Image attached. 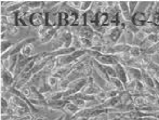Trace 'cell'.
Returning <instances> with one entry per match:
<instances>
[{
	"mask_svg": "<svg viewBox=\"0 0 159 120\" xmlns=\"http://www.w3.org/2000/svg\"><path fill=\"white\" fill-rule=\"evenodd\" d=\"M70 28V32L73 35L80 37V38H89L91 39L93 37V35L95 34V32L93 30L92 27L86 25V26H73Z\"/></svg>",
	"mask_w": 159,
	"mask_h": 120,
	"instance_id": "cell-1",
	"label": "cell"
},
{
	"mask_svg": "<svg viewBox=\"0 0 159 120\" xmlns=\"http://www.w3.org/2000/svg\"><path fill=\"white\" fill-rule=\"evenodd\" d=\"M47 24L46 12L43 11H38V12H33L30 14V26L35 28H39L41 26H44Z\"/></svg>",
	"mask_w": 159,
	"mask_h": 120,
	"instance_id": "cell-2",
	"label": "cell"
},
{
	"mask_svg": "<svg viewBox=\"0 0 159 120\" xmlns=\"http://www.w3.org/2000/svg\"><path fill=\"white\" fill-rule=\"evenodd\" d=\"M131 23L139 28L144 27V26L148 23V20H147L144 11H136L131 16Z\"/></svg>",
	"mask_w": 159,
	"mask_h": 120,
	"instance_id": "cell-3",
	"label": "cell"
},
{
	"mask_svg": "<svg viewBox=\"0 0 159 120\" xmlns=\"http://www.w3.org/2000/svg\"><path fill=\"white\" fill-rule=\"evenodd\" d=\"M14 82H15L14 75H13L11 72H9L8 69L1 67V86L10 89L13 87Z\"/></svg>",
	"mask_w": 159,
	"mask_h": 120,
	"instance_id": "cell-4",
	"label": "cell"
},
{
	"mask_svg": "<svg viewBox=\"0 0 159 120\" xmlns=\"http://www.w3.org/2000/svg\"><path fill=\"white\" fill-rule=\"evenodd\" d=\"M142 75L143 72L142 69L136 67H127V76H128V81H142Z\"/></svg>",
	"mask_w": 159,
	"mask_h": 120,
	"instance_id": "cell-5",
	"label": "cell"
},
{
	"mask_svg": "<svg viewBox=\"0 0 159 120\" xmlns=\"http://www.w3.org/2000/svg\"><path fill=\"white\" fill-rule=\"evenodd\" d=\"M75 63H77V62L75 61V59H74L71 54L55 57V65H57V68L63 67V66H67V65H71V64H75Z\"/></svg>",
	"mask_w": 159,
	"mask_h": 120,
	"instance_id": "cell-6",
	"label": "cell"
},
{
	"mask_svg": "<svg viewBox=\"0 0 159 120\" xmlns=\"http://www.w3.org/2000/svg\"><path fill=\"white\" fill-rule=\"evenodd\" d=\"M114 69H115V73H116V77H117L119 80H121L122 83L126 86L128 83V76H127V68L125 67L124 65H121L120 63L116 64L114 66Z\"/></svg>",
	"mask_w": 159,
	"mask_h": 120,
	"instance_id": "cell-7",
	"label": "cell"
},
{
	"mask_svg": "<svg viewBox=\"0 0 159 120\" xmlns=\"http://www.w3.org/2000/svg\"><path fill=\"white\" fill-rule=\"evenodd\" d=\"M67 102L68 101H66V100H60V101H47V103H48L47 107L51 110H54V112L63 113V108H64V106L66 105Z\"/></svg>",
	"mask_w": 159,
	"mask_h": 120,
	"instance_id": "cell-8",
	"label": "cell"
},
{
	"mask_svg": "<svg viewBox=\"0 0 159 120\" xmlns=\"http://www.w3.org/2000/svg\"><path fill=\"white\" fill-rule=\"evenodd\" d=\"M101 90H102V89H100L98 86H96L94 82H93L92 77H91L89 83L81 90V93H82V94H89V95H94V96H95V95L98 94Z\"/></svg>",
	"mask_w": 159,
	"mask_h": 120,
	"instance_id": "cell-9",
	"label": "cell"
},
{
	"mask_svg": "<svg viewBox=\"0 0 159 120\" xmlns=\"http://www.w3.org/2000/svg\"><path fill=\"white\" fill-rule=\"evenodd\" d=\"M91 78V77H90ZM90 78H80V79H77L75 80V81L70 82V84H69V88L74 89V90L76 91V92H81V90L84 88V87L87 86V84L89 83V81H90Z\"/></svg>",
	"mask_w": 159,
	"mask_h": 120,
	"instance_id": "cell-10",
	"label": "cell"
},
{
	"mask_svg": "<svg viewBox=\"0 0 159 120\" xmlns=\"http://www.w3.org/2000/svg\"><path fill=\"white\" fill-rule=\"evenodd\" d=\"M80 110H81V109H80L79 107H77V106H76L73 102L68 101L66 103V105L64 106V108H63V114L69 115V116L74 117V116H76V115H77Z\"/></svg>",
	"mask_w": 159,
	"mask_h": 120,
	"instance_id": "cell-11",
	"label": "cell"
},
{
	"mask_svg": "<svg viewBox=\"0 0 159 120\" xmlns=\"http://www.w3.org/2000/svg\"><path fill=\"white\" fill-rule=\"evenodd\" d=\"M143 75H142V82L145 84V87L152 90H155V78L152 77L149 74H147L145 70H142Z\"/></svg>",
	"mask_w": 159,
	"mask_h": 120,
	"instance_id": "cell-12",
	"label": "cell"
},
{
	"mask_svg": "<svg viewBox=\"0 0 159 120\" xmlns=\"http://www.w3.org/2000/svg\"><path fill=\"white\" fill-rule=\"evenodd\" d=\"M59 27H69V14L67 11L59 12Z\"/></svg>",
	"mask_w": 159,
	"mask_h": 120,
	"instance_id": "cell-13",
	"label": "cell"
},
{
	"mask_svg": "<svg viewBox=\"0 0 159 120\" xmlns=\"http://www.w3.org/2000/svg\"><path fill=\"white\" fill-rule=\"evenodd\" d=\"M35 50H36V49H35L34 43H28L23 48L21 54L23 55V56H25V57H34V56H36V55L38 54V53H36Z\"/></svg>",
	"mask_w": 159,
	"mask_h": 120,
	"instance_id": "cell-14",
	"label": "cell"
},
{
	"mask_svg": "<svg viewBox=\"0 0 159 120\" xmlns=\"http://www.w3.org/2000/svg\"><path fill=\"white\" fill-rule=\"evenodd\" d=\"M109 83H111V88L116 89V90L119 91V92H124V91H126L125 84L122 83L121 80H119V79L117 78V77H114V78L109 79Z\"/></svg>",
	"mask_w": 159,
	"mask_h": 120,
	"instance_id": "cell-15",
	"label": "cell"
},
{
	"mask_svg": "<svg viewBox=\"0 0 159 120\" xmlns=\"http://www.w3.org/2000/svg\"><path fill=\"white\" fill-rule=\"evenodd\" d=\"M27 6L30 7L32 12H38L43 10L44 1H27Z\"/></svg>",
	"mask_w": 159,
	"mask_h": 120,
	"instance_id": "cell-16",
	"label": "cell"
},
{
	"mask_svg": "<svg viewBox=\"0 0 159 120\" xmlns=\"http://www.w3.org/2000/svg\"><path fill=\"white\" fill-rule=\"evenodd\" d=\"M133 104L138 110L143 107H146V106H151L146 103L144 96H133Z\"/></svg>",
	"mask_w": 159,
	"mask_h": 120,
	"instance_id": "cell-17",
	"label": "cell"
},
{
	"mask_svg": "<svg viewBox=\"0 0 159 120\" xmlns=\"http://www.w3.org/2000/svg\"><path fill=\"white\" fill-rule=\"evenodd\" d=\"M50 28H52V27H50V26H47V25H44V26H41V27H39V28H36V33H37V38L38 40H42L44 38V37L47 36V34L49 33V30H50Z\"/></svg>",
	"mask_w": 159,
	"mask_h": 120,
	"instance_id": "cell-18",
	"label": "cell"
},
{
	"mask_svg": "<svg viewBox=\"0 0 159 120\" xmlns=\"http://www.w3.org/2000/svg\"><path fill=\"white\" fill-rule=\"evenodd\" d=\"M129 55L132 57V59H139V57H141L143 55V51L140 47L132 46L129 51Z\"/></svg>",
	"mask_w": 159,
	"mask_h": 120,
	"instance_id": "cell-19",
	"label": "cell"
},
{
	"mask_svg": "<svg viewBox=\"0 0 159 120\" xmlns=\"http://www.w3.org/2000/svg\"><path fill=\"white\" fill-rule=\"evenodd\" d=\"M120 97V101L121 103L124 104H130V103H133V95L131 93H129L128 91H124L119 94Z\"/></svg>",
	"mask_w": 159,
	"mask_h": 120,
	"instance_id": "cell-20",
	"label": "cell"
},
{
	"mask_svg": "<svg viewBox=\"0 0 159 120\" xmlns=\"http://www.w3.org/2000/svg\"><path fill=\"white\" fill-rule=\"evenodd\" d=\"M143 96H144L146 103L148 104V105H151V106L156 105V104H157V102H158V100H159V97L157 96V95L152 94V93H146V94H144Z\"/></svg>",
	"mask_w": 159,
	"mask_h": 120,
	"instance_id": "cell-21",
	"label": "cell"
},
{
	"mask_svg": "<svg viewBox=\"0 0 159 120\" xmlns=\"http://www.w3.org/2000/svg\"><path fill=\"white\" fill-rule=\"evenodd\" d=\"M7 20H8L9 26H17V22H19V12L11 13V14L6 15ZM19 27V26H17Z\"/></svg>",
	"mask_w": 159,
	"mask_h": 120,
	"instance_id": "cell-22",
	"label": "cell"
},
{
	"mask_svg": "<svg viewBox=\"0 0 159 120\" xmlns=\"http://www.w3.org/2000/svg\"><path fill=\"white\" fill-rule=\"evenodd\" d=\"M60 80L57 77H55L54 75H50V76H48V78H47V83H48V86L50 87L52 90H55L57 87V84H59Z\"/></svg>",
	"mask_w": 159,
	"mask_h": 120,
	"instance_id": "cell-23",
	"label": "cell"
},
{
	"mask_svg": "<svg viewBox=\"0 0 159 120\" xmlns=\"http://www.w3.org/2000/svg\"><path fill=\"white\" fill-rule=\"evenodd\" d=\"M15 42L10 41V40H2L0 46H1V54H4L6 52H8L13 46H14Z\"/></svg>",
	"mask_w": 159,
	"mask_h": 120,
	"instance_id": "cell-24",
	"label": "cell"
},
{
	"mask_svg": "<svg viewBox=\"0 0 159 120\" xmlns=\"http://www.w3.org/2000/svg\"><path fill=\"white\" fill-rule=\"evenodd\" d=\"M69 84H70V81H69V80H67L66 78H65V79H61L55 90H57V91H61V92H64V91H66L67 89L69 88Z\"/></svg>",
	"mask_w": 159,
	"mask_h": 120,
	"instance_id": "cell-25",
	"label": "cell"
},
{
	"mask_svg": "<svg viewBox=\"0 0 159 120\" xmlns=\"http://www.w3.org/2000/svg\"><path fill=\"white\" fill-rule=\"evenodd\" d=\"M124 35L126 37V42L128 46H134V39H135V35L132 32H129V30H125Z\"/></svg>",
	"mask_w": 159,
	"mask_h": 120,
	"instance_id": "cell-26",
	"label": "cell"
},
{
	"mask_svg": "<svg viewBox=\"0 0 159 120\" xmlns=\"http://www.w3.org/2000/svg\"><path fill=\"white\" fill-rule=\"evenodd\" d=\"M80 42H81V49H84V50H91L93 48V43L91 39L80 38Z\"/></svg>",
	"mask_w": 159,
	"mask_h": 120,
	"instance_id": "cell-27",
	"label": "cell"
},
{
	"mask_svg": "<svg viewBox=\"0 0 159 120\" xmlns=\"http://www.w3.org/2000/svg\"><path fill=\"white\" fill-rule=\"evenodd\" d=\"M19 91L21 92V94L23 95L26 100H28L30 97V94H32V86H30V84H26L25 87H23V88H22L21 90H19Z\"/></svg>",
	"mask_w": 159,
	"mask_h": 120,
	"instance_id": "cell-28",
	"label": "cell"
},
{
	"mask_svg": "<svg viewBox=\"0 0 159 120\" xmlns=\"http://www.w3.org/2000/svg\"><path fill=\"white\" fill-rule=\"evenodd\" d=\"M91 41L93 43V47H101L102 46V34L95 33L92 38H91Z\"/></svg>",
	"mask_w": 159,
	"mask_h": 120,
	"instance_id": "cell-29",
	"label": "cell"
},
{
	"mask_svg": "<svg viewBox=\"0 0 159 120\" xmlns=\"http://www.w3.org/2000/svg\"><path fill=\"white\" fill-rule=\"evenodd\" d=\"M125 88H126V91H128L129 93H131L132 95L134 94V92H135V88H136V81H134V80H131V81H128V83L125 86Z\"/></svg>",
	"mask_w": 159,
	"mask_h": 120,
	"instance_id": "cell-30",
	"label": "cell"
},
{
	"mask_svg": "<svg viewBox=\"0 0 159 120\" xmlns=\"http://www.w3.org/2000/svg\"><path fill=\"white\" fill-rule=\"evenodd\" d=\"M87 25V16H86V13H82L80 12V15L78 17L77 22H76L75 26H86Z\"/></svg>",
	"mask_w": 159,
	"mask_h": 120,
	"instance_id": "cell-31",
	"label": "cell"
},
{
	"mask_svg": "<svg viewBox=\"0 0 159 120\" xmlns=\"http://www.w3.org/2000/svg\"><path fill=\"white\" fill-rule=\"evenodd\" d=\"M92 2L93 1H89V0H84L81 4V9H80V12L86 13L89 10H91V7H92Z\"/></svg>",
	"mask_w": 159,
	"mask_h": 120,
	"instance_id": "cell-32",
	"label": "cell"
},
{
	"mask_svg": "<svg viewBox=\"0 0 159 120\" xmlns=\"http://www.w3.org/2000/svg\"><path fill=\"white\" fill-rule=\"evenodd\" d=\"M95 99H96V101H98L100 104H103V103H104V102L107 100V96H106V91L101 90L100 92H98V94L95 95Z\"/></svg>",
	"mask_w": 159,
	"mask_h": 120,
	"instance_id": "cell-33",
	"label": "cell"
},
{
	"mask_svg": "<svg viewBox=\"0 0 159 120\" xmlns=\"http://www.w3.org/2000/svg\"><path fill=\"white\" fill-rule=\"evenodd\" d=\"M121 92H119V91H117L116 89H109V90L106 91V96H107V100L108 99H114V97H117L119 96V94Z\"/></svg>",
	"mask_w": 159,
	"mask_h": 120,
	"instance_id": "cell-34",
	"label": "cell"
},
{
	"mask_svg": "<svg viewBox=\"0 0 159 120\" xmlns=\"http://www.w3.org/2000/svg\"><path fill=\"white\" fill-rule=\"evenodd\" d=\"M67 4H68V6L70 7V8L75 9V10L80 11V9H81L82 1H81V0H75V1H67Z\"/></svg>",
	"mask_w": 159,
	"mask_h": 120,
	"instance_id": "cell-35",
	"label": "cell"
},
{
	"mask_svg": "<svg viewBox=\"0 0 159 120\" xmlns=\"http://www.w3.org/2000/svg\"><path fill=\"white\" fill-rule=\"evenodd\" d=\"M19 28L20 27H17V26H9L8 32H7V34H8L9 38L16 36V35L19 34Z\"/></svg>",
	"mask_w": 159,
	"mask_h": 120,
	"instance_id": "cell-36",
	"label": "cell"
},
{
	"mask_svg": "<svg viewBox=\"0 0 159 120\" xmlns=\"http://www.w3.org/2000/svg\"><path fill=\"white\" fill-rule=\"evenodd\" d=\"M128 3H129V10H130V14L133 15L134 13L136 12V8H138V6L140 4V1H138V0H135V1H128Z\"/></svg>",
	"mask_w": 159,
	"mask_h": 120,
	"instance_id": "cell-37",
	"label": "cell"
},
{
	"mask_svg": "<svg viewBox=\"0 0 159 120\" xmlns=\"http://www.w3.org/2000/svg\"><path fill=\"white\" fill-rule=\"evenodd\" d=\"M73 43H71V47L75 48L76 50H80L81 49V42H80V37L76 36V35H73Z\"/></svg>",
	"mask_w": 159,
	"mask_h": 120,
	"instance_id": "cell-38",
	"label": "cell"
},
{
	"mask_svg": "<svg viewBox=\"0 0 159 120\" xmlns=\"http://www.w3.org/2000/svg\"><path fill=\"white\" fill-rule=\"evenodd\" d=\"M74 104H75L77 107H79L80 109H84V108L87 107V102L84 101L82 99H79V100H76V101L73 102Z\"/></svg>",
	"mask_w": 159,
	"mask_h": 120,
	"instance_id": "cell-39",
	"label": "cell"
},
{
	"mask_svg": "<svg viewBox=\"0 0 159 120\" xmlns=\"http://www.w3.org/2000/svg\"><path fill=\"white\" fill-rule=\"evenodd\" d=\"M151 61H152V63H154V64H156V65L159 66V52L156 53V54H154V55H152Z\"/></svg>",
	"mask_w": 159,
	"mask_h": 120,
	"instance_id": "cell-40",
	"label": "cell"
},
{
	"mask_svg": "<svg viewBox=\"0 0 159 120\" xmlns=\"http://www.w3.org/2000/svg\"><path fill=\"white\" fill-rule=\"evenodd\" d=\"M155 92H156V95L159 97V81L157 79H155Z\"/></svg>",
	"mask_w": 159,
	"mask_h": 120,
	"instance_id": "cell-41",
	"label": "cell"
},
{
	"mask_svg": "<svg viewBox=\"0 0 159 120\" xmlns=\"http://www.w3.org/2000/svg\"><path fill=\"white\" fill-rule=\"evenodd\" d=\"M136 120H158V119L154 118V117H151V116H144V117H140V118H138Z\"/></svg>",
	"mask_w": 159,
	"mask_h": 120,
	"instance_id": "cell-42",
	"label": "cell"
},
{
	"mask_svg": "<svg viewBox=\"0 0 159 120\" xmlns=\"http://www.w3.org/2000/svg\"><path fill=\"white\" fill-rule=\"evenodd\" d=\"M73 120H90L88 118H84V117H73Z\"/></svg>",
	"mask_w": 159,
	"mask_h": 120,
	"instance_id": "cell-43",
	"label": "cell"
},
{
	"mask_svg": "<svg viewBox=\"0 0 159 120\" xmlns=\"http://www.w3.org/2000/svg\"><path fill=\"white\" fill-rule=\"evenodd\" d=\"M157 36H158V39H159V33H158V34H157Z\"/></svg>",
	"mask_w": 159,
	"mask_h": 120,
	"instance_id": "cell-44",
	"label": "cell"
}]
</instances>
